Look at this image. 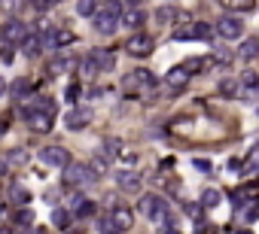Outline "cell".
Returning <instances> with one entry per match:
<instances>
[{"instance_id":"7402d4cb","label":"cell","mask_w":259,"mask_h":234,"mask_svg":"<svg viewBox=\"0 0 259 234\" xmlns=\"http://www.w3.org/2000/svg\"><path fill=\"white\" fill-rule=\"evenodd\" d=\"M10 201H13V204H22V207H25V204L31 201V192H28L25 186H10Z\"/></svg>"},{"instance_id":"30bf717a","label":"cell","mask_w":259,"mask_h":234,"mask_svg":"<svg viewBox=\"0 0 259 234\" xmlns=\"http://www.w3.org/2000/svg\"><path fill=\"white\" fill-rule=\"evenodd\" d=\"M189 70H186V64H177V67H171L168 73H165V86L171 88V92H180L183 86H186L189 82Z\"/></svg>"},{"instance_id":"bcb514c9","label":"cell","mask_w":259,"mask_h":234,"mask_svg":"<svg viewBox=\"0 0 259 234\" xmlns=\"http://www.w3.org/2000/svg\"><path fill=\"white\" fill-rule=\"evenodd\" d=\"M7 134V122H0V137H4Z\"/></svg>"},{"instance_id":"277c9868","label":"cell","mask_w":259,"mask_h":234,"mask_svg":"<svg viewBox=\"0 0 259 234\" xmlns=\"http://www.w3.org/2000/svg\"><path fill=\"white\" fill-rule=\"evenodd\" d=\"M137 210L146 216V219H153L159 225H168V204L159 198V194H143V198L137 201Z\"/></svg>"},{"instance_id":"7dc6e473","label":"cell","mask_w":259,"mask_h":234,"mask_svg":"<svg viewBox=\"0 0 259 234\" xmlns=\"http://www.w3.org/2000/svg\"><path fill=\"white\" fill-rule=\"evenodd\" d=\"M235 234H250V231H247V228H241V231H235Z\"/></svg>"},{"instance_id":"3957f363","label":"cell","mask_w":259,"mask_h":234,"mask_svg":"<svg viewBox=\"0 0 259 234\" xmlns=\"http://www.w3.org/2000/svg\"><path fill=\"white\" fill-rule=\"evenodd\" d=\"M61 180H64V186L77 188V186H92V182L98 180V174H95V168H92V164L70 162V164H64V168H61Z\"/></svg>"},{"instance_id":"ee69618b","label":"cell","mask_w":259,"mask_h":234,"mask_svg":"<svg viewBox=\"0 0 259 234\" xmlns=\"http://www.w3.org/2000/svg\"><path fill=\"white\" fill-rule=\"evenodd\" d=\"M125 4H128V6H140V4H143V0H125Z\"/></svg>"},{"instance_id":"4fadbf2b","label":"cell","mask_w":259,"mask_h":234,"mask_svg":"<svg viewBox=\"0 0 259 234\" xmlns=\"http://www.w3.org/2000/svg\"><path fill=\"white\" fill-rule=\"evenodd\" d=\"M89 58H92V64L98 70H113V64H116V55L110 52V49H92Z\"/></svg>"},{"instance_id":"8992f818","label":"cell","mask_w":259,"mask_h":234,"mask_svg":"<svg viewBox=\"0 0 259 234\" xmlns=\"http://www.w3.org/2000/svg\"><path fill=\"white\" fill-rule=\"evenodd\" d=\"M216 36H219V40H241V36H244V22H241L235 12L219 16V22H216Z\"/></svg>"},{"instance_id":"60d3db41","label":"cell","mask_w":259,"mask_h":234,"mask_svg":"<svg viewBox=\"0 0 259 234\" xmlns=\"http://www.w3.org/2000/svg\"><path fill=\"white\" fill-rule=\"evenodd\" d=\"M195 168H198V170H207V174H210V162H204V158H198V162H195Z\"/></svg>"},{"instance_id":"f907efd6","label":"cell","mask_w":259,"mask_h":234,"mask_svg":"<svg viewBox=\"0 0 259 234\" xmlns=\"http://www.w3.org/2000/svg\"><path fill=\"white\" fill-rule=\"evenodd\" d=\"M101 4H107V0H98V6H101Z\"/></svg>"},{"instance_id":"836d02e7","label":"cell","mask_w":259,"mask_h":234,"mask_svg":"<svg viewBox=\"0 0 259 234\" xmlns=\"http://www.w3.org/2000/svg\"><path fill=\"white\" fill-rule=\"evenodd\" d=\"M31 219H34L31 210H19V213H13V222H16V225H31Z\"/></svg>"},{"instance_id":"d6a6232c","label":"cell","mask_w":259,"mask_h":234,"mask_svg":"<svg viewBox=\"0 0 259 234\" xmlns=\"http://www.w3.org/2000/svg\"><path fill=\"white\" fill-rule=\"evenodd\" d=\"M204 64H210V61H204V58H189V61H186V70H189V73H198V70H204Z\"/></svg>"},{"instance_id":"b9f144b4","label":"cell","mask_w":259,"mask_h":234,"mask_svg":"<svg viewBox=\"0 0 259 234\" xmlns=\"http://www.w3.org/2000/svg\"><path fill=\"white\" fill-rule=\"evenodd\" d=\"M7 92H10V82H7V80H4V76H0V98H4V94H7Z\"/></svg>"},{"instance_id":"ab89813d","label":"cell","mask_w":259,"mask_h":234,"mask_svg":"<svg viewBox=\"0 0 259 234\" xmlns=\"http://www.w3.org/2000/svg\"><path fill=\"white\" fill-rule=\"evenodd\" d=\"M77 98H80V86H70L67 88V100H77Z\"/></svg>"},{"instance_id":"ba28073f","label":"cell","mask_w":259,"mask_h":234,"mask_svg":"<svg viewBox=\"0 0 259 234\" xmlns=\"http://www.w3.org/2000/svg\"><path fill=\"white\" fill-rule=\"evenodd\" d=\"M37 158H40L43 164H49V168H64V164L73 162L70 152H67L64 146H43L40 152H37Z\"/></svg>"},{"instance_id":"c3c4849f","label":"cell","mask_w":259,"mask_h":234,"mask_svg":"<svg viewBox=\"0 0 259 234\" xmlns=\"http://www.w3.org/2000/svg\"><path fill=\"white\" fill-rule=\"evenodd\" d=\"M0 36H4V34H0ZM4 43H7V40H0V49H4Z\"/></svg>"},{"instance_id":"681fc988","label":"cell","mask_w":259,"mask_h":234,"mask_svg":"<svg viewBox=\"0 0 259 234\" xmlns=\"http://www.w3.org/2000/svg\"><path fill=\"white\" fill-rule=\"evenodd\" d=\"M67 234H83V231H67Z\"/></svg>"},{"instance_id":"f546056e","label":"cell","mask_w":259,"mask_h":234,"mask_svg":"<svg viewBox=\"0 0 259 234\" xmlns=\"http://www.w3.org/2000/svg\"><path fill=\"white\" fill-rule=\"evenodd\" d=\"M101 234H119V228L113 225V219H110V213H107V216H101Z\"/></svg>"},{"instance_id":"5bb4252c","label":"cell","mask_w":259,"mask_h":234,"mask_svg":"<svg viewBox=\"0 0 259 234\" xmlns=\"http://www.w3.org/2000/svg\"><path fill=\"white\" fill-rule=\"evenodd\" d=\"M43 46H46V36H43V34H28L25 43H22V49H25L28 58H37V55L43 52Z\"/></svg>"},{"instance_id":"4316f807","label":"cell","mask_w":259,"mask_h":234,"mask_svg":"<svg viewBox=\"0 0 259 234\" xmlns=\"http://www.w3.org/2000/svg\"><path fill=\"white\" fill-rule=\"evenodd\" d=\"M216 204H219V192H216V188H207V192L201 194V207L210 210V207H216Z\"/></svg>"},{"instance_id":"f6af8a7d","label":"cell","mask_w":259,"mask_h":234,"mask_svg":"<svg viewBox=\"0 0 259 234\" xmlns=\"http://www.w3.org/2000/svg\"><path fill=\"white\" fill-rule=\"evenodd\" d=\"M162 234H180V231H177V228H165Z\"/></svg>"},{"instance_id":"9a60e30c","label":"cell","mask_w":259,"mask_h":234,"mask_svg":"<svg viewBox=\"0 0 259 234\" xmlns=\"http://www.w3.org/2000/svg\"><path fill=\"white\" fill-rule=\"evenodd\" d=\"M25 36H28V28H25L22 22H10V24L4 28V40H7V43H25Z\"/></svg>"},{"instance_id":"8d00e7d4","label":"cell","mask_w":259,"mask_h":234,"mask_svg":"<svg viewBox=\"0 0 259 234\" xmlns=\"http://www.w3.org/2000/svg\"><path fill=\"white\" fill-rule=\"evenodd\" d=\"M92 168H95V174L98 176H104V170H107V164H104V158H95V162H89Z\"/></svg>"},{"instance_id":"cb8c5ba5","label":"cell","mask_w":259,"mask_h":234,"mask_svg":"<svg viewBox=\"0 0 259 234\" xmlns=\"http://www.w3.org/2000/svg\"><path fill=\"white\" fill-rule=\"evenodd\" d=\"M77 12L86 18H95V12H98V0H77Z\"/></svg>"},{"instance_id":"83f0119b","label":"cell","mask_w":259,"mask_h":234,"mask_svg":"<svg viewBox=\"0 0 259 234\" xmlns=\"http://www.w3.org/2000/svg\"><path fill=\"white\" fill-rule=\"evenodd\" d=\"M174 16H180V12H174L171 6H162V10H156V22H159V24H171V22H174Z\"/></svg>"},{"instance_id":"d6986e66","label":"cell","mask_w":259,"mask_h":234,"mask_svg":"<svg viewBox=\"0 0 259 234\" xmlns=\"http://www.w3.org/2000/svg\"><path fill=\"white\" fill-rule=\"evenodd\" d=\"M101 152L107 155L110 162H116L119 155H122V140H119V137H107V140L101 143Z\"/></svg>"},{"instance_id":"5b68a950","label":"cell","mask_w":259,"mask_h":234,"mask_svg":"<svg viewBox=\"0 0 259 234\" xmlns=\"http://www.w3.org/2000/svg\"><path fill=\"white\" fill-rule=\"evenodd\" d=\"M125 52L131 55V58H150L153 52H156V40L150 34H140V30H134L128 40H125Z\"/></svg>"},{"instance_id":"e0dca14e","label":"cell","mask_w":259,"mask_h":234,"mask_svg":"<svg viewBox=\"0 0 259 234\" xmlns=\"http://www.w3.org/2000/svg\"><path fill=\"white\" fill-rule=\"evenodd\" d=\"M116 186H119L122 192H137V188H140V174L122 170V174H116Z\"/></svg>"},{"instance_id":"603a6c76","label":"cell","mask_w":259,"mask_h":234,"mask_svg":"<svg viewBox=\"0 0 259 234\" xmlns=\"http://www.w3.org/2000/svg\"><path fill=\"white\" fill-rule=\"evenodd\" d=\"M70 219H73V213H70V210H64V207L52 210V225H55V228H67V225H70Z\"/></svg>"},{"instance_id":"1f68e13d","label":"cell","mask_w":259,"mask_h":234,"mask_svg":"<svg viewBox=\"0 0 259 234\" xmlns=\"http://www.w3.org/2000/svg\"><path fill=\"white\" fill-rule=\"evenodd\" d=\"M241 86H247V88H259V76H256L253 70H247V73L241 76Z\"/></svg>"},{"instance_id":"4dcf8cb0","label":"cell","mask_w":259,"mask_h":234,"mask_svg":"<svg viewBox=\"0 0 259 234\" xmlns=\"http://www.w3.org/2000/svg\"><path fill=\"white\" fill-rule=\"evenodd\" d=\"M219 92H223L226 98H241V88H238V82H223V86H219Z\"/></svg>"},{"instance_id":"52a82bcc","label":"cell","mask_w":259,"mask_h":234,"mask_svg":"<svg viewBox=\"0 0 259 234\" xmlns=\"http://www.w3.org/2000/svg\"><path fill=\"white\" fill-rule=\"evenodd\" d=\"M128 92H150V88H156V76L146 70V67H137V70H131L128 76H125V82H122Z\"/></svg>"},{"instance_id":"f1b7e54d","label":"cell","mask_w":259,"mask_h":234,"mask_svg":"<svg viewBox=\"0 0 259 234\" xmlns=\"http://www.w3.org/2000/svg\"><path fill=\"white\" fill-rule=\"evenodd\" d=\"M70 58H52L49 61V73H64V70H70Z\"/></svg>"},{"instance_id":"f35d334b","label":"cell","mask_w":259,"mask_h":234,"mask_svg":"<svg viewBox=\"0 0 259 234\" xmlns=\"http://www.w3.org/2000/svg\"><path fill=\"white\" fill-rule=\"evenodd\" d=\"M186 213H189L192 219H198V216H201V207H198V204H186Z\"/></svg>"},{"instance_id":"6da1fadb","label":"cell","mask_w":259,"mask_h":234,"mask_svg":"<svg viewBox=\"0 0 259 234\" xmlns=\"http://www.w3.org/2000/svg\"><path fill=\"white\" fill-rule=\"evenodd\" d=\"M25 116H28V125H31L37 134H49V131H52V122H55V104H52L49 98H40Z\"/></svg>"},{"instance_id":"484cf974","label":"cell","mask_w":259,"mask_h":234,"mask_svg":"<svg viewBox=\"0 0 259 234\" xmlns=\"http://www.w3.org/2000/svg\"><path fill=\"white\" fill-rule=\"evenodd\" d=\"M10 88H13V98H25V94H31V80L22 76V80H16Z\"/></svg>"},{"instance_id":"7c38bea8","label":"cell","mask_w":259,"mask_h":234,"mask_svg":"<svg viewBox=\"0 0 259 234\" xmlns=\"http://www.w3.org/2000/svg\"><path fill=\"white\" fill-rule=\"evenodd\" d=\"M89 122H92V112H89V110H83V106L64 112V128H70V131H83Z\"/></svg>"},{"instance_id":"7a4b0ae2","label":"cell","mask_w":259,"mask_h":234,"mask_svg":"<svg viewBox=\"0 0 259 234\" xmlns=\"http://www.w3.org/2000/svg\"><path fill=\"white\" fill-rule=\"evenodd\" d=\"M95 28H98V34H104V36H110L119 24H122V6H119V0H107V4H101V10L95 12Z\"/></svg>"},{"instance_id":"d4e9b609","label":"cell","mask_w":259,"mask_h":234,"mask_svg":"<svg viewBox=\"0 0 259 234\" xmlns=\"http://www.w3.org/2000/svg\"><path fill=\"white\" fill-rule=\"evenodd\" d=\"M213 34H216V28H210L207 22H195V40H204L207 43Z\"/></svg>"},{"instance_id":"9c48e42d","label":"cell","mask_w":259,"mask_h":234,"mask_svg":"<svg viewBox=\"0 0 259 234\" xmlns=\"http://www.w3.org/2000/svg\"><path fill=\"white\" fill-rule=\"evenodd\" d=\"M110 219H113V225L119 228V234H125V231L134 228V213H131V207H125V204H116L113 210H110Z\"/></svg>"},{"instance_id":"d590c367","label":"cell","mask_w":259,"mask_h":234,"mask_svg":"<svg viewBox=\"0 0 259 234\" xmlns=\"http://www.w3.org/2000/svg\"><path fill=\"white\" fill-rule=\"evenodd\" d=\"M10 219H13V210H10L7 204H0V225H7Z\"/></svg>"},{"instance_id":"ac0fdd59","label":"cell","mask_w":259,"mask_h":234,"mask_svg":"<svg viewBox=\"0 0 259 234\" xmlns=\"http://www.w3.org/2000/svg\"><path fill=\"white\" fill-rule=\"evenodd\" d=\"M238 58H241V61H256V58H259V40H256V36H253V40H241Z\"/></svg>"},{"instance_id":"44dd1931","label":"cell","mask_w":259,"mask_h":234,"mask_svg":"<svg viewBox=\"0 0 259 234\" xmlns=\"http://www.w3.org/2000/svg\"><path fill=\"white\" fill-rule=\"evenodd\" d=\"M73 216H80V219H89V216H95V201H89V198H77L73 201V210H70Z\"/></svg>"},{"instance_id":"e575fe53","label":"cell","mask_w":259,"mask_h":234,"mask_svg":"<svg viewBox=\"0 0 259 234\" xmlns=\"http://www.w3.org/2000/svg\"><path fill=\"white\" fill-rule=\"evenodd\" d=\"M25 158H28V152H25V149H16V152L10 155V162H13V164H25Z\"/></svg>"},{"instance_id":"2e32d148","label":"cell","mask_w":259,"mask_h":234,"mask_svg":"<svg viewBox=\"0 0 259 234\" xmlns=\"http://www.w3.org/2000/svg\"><path fill=\"white\" fill-rule=\"evenodd\" d=\"M143 22H146V12H143L140 6H128V12L122 16V24H125L128 30H137V28H143Z\"/></svg>"},{"instance_id":"8fae6325","label":"cell","mask_w":259,"mask_h":234,"mask_svg":"<svg viewBox=\"0 0 259 234\" xmlns=\"http://www.w3.org/2000/svg\"><path fill=\"white\" fill-rule=\"evenodd\" d=\"M73 40H77V36L67 28H49V34H46V46H52V49H67Z\"/></svg>"},{"instance_id":"ffe728a7","label":"cell","mask_w":259,"mask_h":234,"mask_svg":"<svg viewBox=\"0 0 259 234\" xmlns=\"http://www.w3.org/2000/svg\"><path fill=\"white\" fill-rule=\"evenodd\" d=\"M219 6L229 12H250L256 10V0H219Z\"/></svg>"},{"instance_id":"74e56055","label":"cell","mask_w":259,"mask_h":234,"mask_svg":"<svg viewBox=\"0 0 259 234\" xmlns=\"http://www.w3.org/2000/svg\"><path fill=\"white\" fill-rule=\"evenodd\" d=\"M247 219H259V201H253V204L247 207Z\"/></svg>"},{"instance_id":"7bdbcfd3","label":"cell","mask_w":259,"mask_h":234,"mask_svg":"<svg viewBox=\"0 0 259 234\" xmlns=\"http://www.w3.org/2000/svg\"><path fill=\"white\" fill-rule=\"evenodd\" d=\"M7 170H10V162H7V158H0V176H7Z\"/></svg>"}]
</instances>
